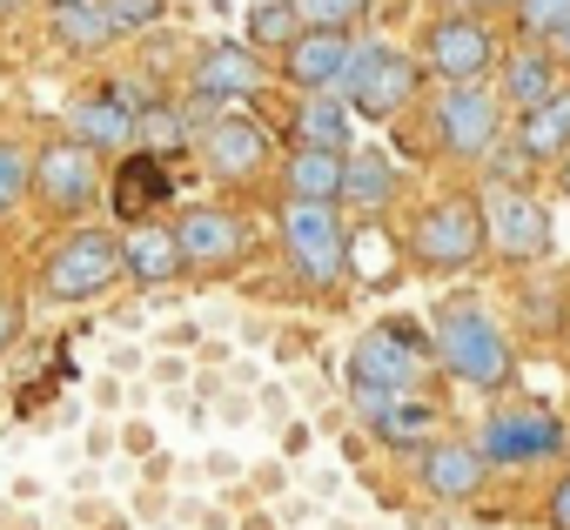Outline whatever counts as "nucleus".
<instances>
[{
	"label": "nucleus",
	"instance_id": "obj_7",
	"mask_svg": "<svg viewBox=\"0 0 570 530\" xmlns=\"http://www.w3.org/2000/svg\"><path fill=\"white\" fill-rule=\"evenodd\" d=\"M423 61H430V75H443L450 88H476V81L497 68V35H490L476 14H443V21L423 35Z\"/></svg>",
	"mask_w": 570,
	"mask_h": 530
},
{
	"label": "nucleus",
	"instance_id": "obj_4",
	"mask_svg": "<svg viewBox=\"0 0 570 530\" xmlns=\"http://www.w3.org/2000/svg\"><path fill=\"white\" fill-rule=\"evenodd\" d=\"M128 276V262H121V242L108 228H75L68 242H55V255L41 262V289L55 303H88L101 289H115Z\"/></svg>",
	"mask_w": 570,
	"mask_h": 530
},
{
	"label": "nucleus",
	"instance_id": "obj_18",
	"mask_svg": "<svg viewBox=\"0 0 570 530\" xmlns=\"http://www.w3.org/2000/svg\"><path fill=\"white\" fill-rule=\"evenodd\" d=\"M121 262H128V276H135L141 289H161V283H175V276L188 269L168 222H135V228L121 235Z\"/></svg>",
	"mask_w": 570,
	"mask_h": 530
},
{
	"label": "nucleus",
	"instance_id": "obj_2",
	"mask_svg": "<svg viewBox=\"0 0 570 530\" xmlns=\"http://www.w3.org/2000/svg\"><path fill=\"white\" fill-rule=\"evenodd\" d=\"M416 81H423V68H416L403 48H390V41H356V55H350L343 81H336V95H343L356 115L390 121V115H403V101H416Z\"/></svg>",
	"mask_w": 570,
	"mask_h": 530
},
{
	"label": "nucleus",
	"instance_id": "obj_23",
	"mask_svg": "<svg viewBox=\"0 0 570 530\" xmlns=\"http://www.w3.org/2000/svg\"><path fill=\"white\" fill-rule=\"evenodd\" d=\"M570 148V88H557L537 115L517 121V155L523 161H557Z\"/></svg>",
	"mask_w": 570,
	"mask_h": 530
},
{
	"label": "nucleus",
	"instance_id": "obj_24",
	"mask_svg": "<svg viewBox=\"0 0 570 530\" xmlns=\"http://www.w3.org/2000/svg\"><path fill=\"white\" fill-rule=\"evenodd\" d=\"M550 95H557V61L537 55V48H517V61H503V95L497 101H510L517 115H537Z\"/></svg>",
	"mask_w": 570,
	"mask_h": 530
},
{
	"label": "nucleus",
	"instance_id": "obj_10",
	"mask_svg": "<svg viewBox=\"0 0 570 530\" xmlns=\"http://www.w3.org/2000/svg\"><path fill=\"white\" fill-rule=\"evenodd\" d=\"M497 128H503V101L476 81V88H450L443 101H436V141H443V155H456V161H483L490 148H497Z\"/></svg>",
	"mask_w": 570,
	"mask_h": 530
},
{
	"label": "nucleus",
	"instance_id": "obj_27",
	"mask_svg": "<svg viewBox=\"0 0 570 530\" xmlns=\"http://www.w3.org/2000/svg\"><path fill=\"white\" fill-rule=\"evenodd\" d=\"M135 141H141V155L168 161V155H181V148H188V115H181V108H168V101H148V108L135 115Z\"/></svg>",
	"mask_w": 570,
	"mask_h": 530
},
{
	"label": "nucleus",
	"instance_id": "obj_29",
	"mask_svg": "<svg viewBox=\"0 0 570 530\" xmlns=\"http://www.w3.org/2000/svg\"><path fill=\"white\" fill-rule=\"evenodd\" d=\"M289 8H296V21L316 28V35H350L356 14H370V0H289Z\"/></svg>",
	"mask_w": 570,
	"mask_h": 530
},
{
	"label": "nucleus",
	"instance_id": "obj_11",
	"mask_svg": "<svg viewBox=\"0 0 570 530\" xmlns=\"http://www.w3.org/2000/svg\"><path fill=\"white\" fill-rule=\"evenodd\" d=\"M35 188H41V202L55 215H81L95 202V188H101V161L81 141H48L35 155Z\"/></svg>",
	"mask_w": 570,
	"mask_h": 530
},
{
	"label": "nucleus",
	"instance_id": "obj_33",
	"mask_svg": "<svg viewBox=\"0 0 570 530\" xmlns=\"http://www.w3.org/2000/svg\"><path fill=\"white\" fill-rule=\"evenodd\" d=\"M543 517H550V530H570V477H557V490H550Z\"/></svg>",
	"mask_w": 570,
	"mask_h": 530
},
{
	"label": "nucleus",
	"instance_id": "obj_25",
	"mask_svg": "<svg viewBox=\"0 0 570 530\" xmlns=\"http://www.w3.org/2000/svg\"><path fill=\"white\" fill-rule=\"evenodd\" d=\"M343 161H350V155L296 148L289 161H282V181H289V202H336V195H343Z\"/></svg>",
	"mask_w": 570,
	"mask_h": 530
},
{
	"label": "nucleus",
	"instance_id": "obj_9",
	"mask_svg": "<svg viewBox=\"0 0 570 530\" xmlns=\"http://www.w3.org/2000/svg\"><path fill=\"white\" fill-rule=\"evenodd\" d=\"M483 235H490V248H497L503 262H537V255L550 248V215H543L537 195L497 181V188L483 195Z\"/></svg>",
	"mask_w": 570,
	"mask_h": 530
},
{
	"label": "nucleus",
	"instance_id": "obj_36",
	"mask_svg": "<svg viewBox=\"0 0 570 530\" xmlns=\"http://www.w3.org/2000/svg\"><path fill=\"white\" fill-rule=\"evenodd\" d=\"M557 61H563V68H570V28H563V35H557Z\"/></svg>",
	"mask_w": 570,
	"mask_h": 530
},
{
	"label": "nucleus",
	"instance_id": "obj_22",
	"mask_svg": "<svg viewBox=\"0 0 570 530\" xmlns=\"http://www.w3.org/2000/svg\"><path fill=\"white\" fill-rule=\"evenodd\" d=\"M356 141V121H350V101L330 88V95H309L296 101V148H323V155H350Z\"/></svg>",
	"mask_w": 570,
	"mask_h": 530
},
{
	"label": "nucleus",
	"instance_id": "obj_1",
	"mask_svg": "<svg viewBox=\"0 0 570 530\" xmlns=\"http://www.w3.org/2000/svg\"><path fill=\"white\" fill-rule=\"evenodd\" d=\"M436 363L470 383V390H503L517 356H510V336L476 310V303H443L436 310Z\"/></svg>",
	"mask_w": 570,
	"mask_h": 530
},
{
	"label": "nucleus",
	"instance_id": "obj_12",
	"mask_svg": "<svg viewBox=\"0 0 570 530\" xmlns=\"http://www.w3.org/2000/svg\"><path fill=\"white\" fill-rule=\"evenodd\" d=\"M188 88H195L202 108H208V101H242V95L262 88V55H255L248 41H215V48H202Z\"/></svg>",
	"mask_w": 570,
	"mask_h": 530
},
{
	"label": "nucleus",
	"instance_id": "obj_17",
	"mask_svg": "<svg viewBox=\"0 0 570 530\" xmlns=\"http://www.w3.org/2000/svg\"><path fill=\"white\" fill-rule=\"evenodd\" d=\"M350 55H356V41H350V35H316V28H303V35H296V48L282 55V75H289L296 88H309V95H330V88L343 81Z\"/></svg>",
	"mask_w": 570,
	"mask_h": 530
},
{
	"label": "nucleus",
	"instance_id": "obj_28",
	"mask_svg": "<svg viewBox=\"0 0 570 530\" xmlns=\"http://www.w3.org/2000/svg\"><path fill=\"white\" fill-rule=\"evenodd\" d=\"M296 35H303V21H296L289 0H268V8L248 14V48H255V55H262V48H282V55H289Z\"/></svg>",
	"mask_w": 570,
	"mask_h": 530
},
{
	"label": "nucleus",
	"instance_id": "obj_6",
	"mask_svg": "<svg viewBox=\"0 0 570 530\" xmlns=\"http://www.w3.org/2000/svg\"><path fill=\"white\" fill-rule=\"evenodd\" d=\"M483 208L476 202H463V195H443V202H430L416 222H410V248H416V262L423 269H470V262L483 255Z\"/></svg>",
	"mask_w": 570,
	"mask_h": 530
},
{
	"label": "nucleus",
	"instance_id": "obj_35",
	"mask_svg": "<svg viewBox=\"0 0 570 530\" xmlns=\"http://www.w3.org/2000/svg\"><path fill=\"white\" fill-rule=\"evenodd\" d=\"M490 8H510V14H517V0H456V14H476V21H483Z\"/></svg>",
	"mask_w": 570,
	"mask_h": 530
},
{
	"label": "nucleus",
	"instance_id": "obj_14",
	"mask_svg": "<svg viewBox=\"0 0 570 530\" xmlns=\"http://www.w3.org/2000/svg\"><path fill=\"white\" fill-rule=\"evenodd\" d=\"M350 396H356V416L370 423L376 443H390V450H423V436H430V423H436V410H430L423 396H383V390H350Z\"/></svg>",
	"mask_w": 570,
	"mask_h": 530
},
{
	"label": "nucleus",
	"instance_id": "obj_16",
	"mask_svg": "<svg viewBox=\"0 0 570 530\" xmlns=\"http://www.w3.org/2000/svg\"><path fill=\"white\" fill-rule=\"evenodd\" d=\"M483 470H490V463L476 457V443H423V450H416V483H423L430 497H443V503L476 497Z\"/></svg>",
	"mask_w": 570,
	"mask_h": 530
},
{
	"label": "nucleus",
	"instance_id": "obj_15",
	"mask_svg": "<svg viewBox=\"0 0 570 530\" xmlns=\"http://www.w3.org/2000/svg\"><path fill=\"white\" fill-rule=\"evenodd\" d=\"M202 155H208V168H215L222 181H255L262 161H268V135H262L248 115H222V121H208Z\"/></svg>",
	"mask_w": 570,
	"mask_h": 530
},
{
	"label": "nucleus",
	"instance_id": "obj_30",
	"mask_svg": "<svg viewBox=\"0 0 570 530\" xmlns=\"http://www.w3.org/2000/svg\"><path fill=\"white\" fill-rule=\"evenodd\" d=\"M28 181H35V161L14 141H0V215H14V202L28 195Z\"/></svg>",
	"mask_w": 570,
	"mask_h": 530
},
{
	"label": "nucleus",
	"instance_id": "obj_26",
	"mask_svg": "<svg viewBox=\"0 0 570 530\" xmlns=\"http://www.w3.org/2000/svg\"><path fill=\"white\" fill-rule=\"evenodd\" d=\"M396 195V168L376 155V148H356V161H343V202L356 208H390Z\"/></svg>",
	"mask_w": 570,
	"mask_h": 530
},
{
	"label": "nucleus",
	"instance_id": "obj_3",
	"mask_svg": "<svg viewBox=\"0 0 570 530\" xmlns=\"http://www.w3.org/2000/svg\"><path fill=\"white\" fill-rule=\"evenodd\" d=\"M282 255H289L296 283H309V289L343 283V269H350V235H343L336 208L330 202H289V208H282Z\"/></svg>",
	"mask_w": 570,
	"mask_h": 530
},
{
	"label": "nucleus",
	"instance_id": "obj_5",
	"mask_svg": "<svg viewBox=\"0 0 570 530\" xmlns=\"http://www.w3.org/2000/svg\"><path fill=\"white\" fill-rule=\"evenodd\" d=\"M430 370V350L410 323H376L350 350V390H383V396H416Z\"/></svg>",
	"mask_w": 570,
	"mask_h": 530
},
{
	"label": "nucleus",
	"instance_id": "obj_8",
	"mask_svg": "<svg viewBox=\"0 0 570 530\" xmlns=\"http://www.w3.org/2000/svg\"><path fill=\"white\" fill-rule=\"evenodd\" d=\"M563 436H570V430H563L550 410L517 403V410H497V416L476 430V457H483V463H543V457L563 450Z\"/></svg>",
	"mask_w": 570,
	"mask_h": 530
},
{
	"label": "nucleus",
	"instance_id": "obj_34",
	"mask_svg": "<svg viewBox=\"0 0 570 530\" xmlns=\"http://www.w3.org/2000/svg\"><path fill=\"white\" fill-rule=\"evenodd\" d=\"M14 336H21V303H14V296H0V350H8Z\"/></svg>",
	"mask_w": 570,
	"mask_h": 530
},
{
	"label": "nucleus",
	"instance_id": "obj_13",
	"mask_svg": "<svg viewBox=\"0 0 570 530\" xmlns=\"http://www.w3.org/2000/svg\"><path fill=\"white\" fill-rule=\"evenodd\" d=\"M175 242H181V262H195V269H228L248 248V228L228 208H181Z\"/></svg>",
	"mask_w": 570,
	"mask_h": 530
},
{
	"label": "nucleus",
	"instance_id": "obj_32",
	"mask_svg": "<svg viewBox=\"0 0 570 530\" xmlns=\"http://www.w3.org/2000/svg\"><path fill=\"white\" fill-rule=\"evenodd\" d=\"M108 21H115V35L155 28V21H161V0H108Z\"/></svg>",
	"mask_w": 570,
	"mask_h": 530
},
{
	"label": "nucleus",
	"instance_id": "obj_31",
	"mask_svg": "<svg viewBox=\"0 0 570 530\" xmlns=\"http://www.w3.org/2000/svg\"><path fill=\"white\" fill-rule=\"evenodd\" d=\"M517 28L523 35H563L570 28V0H517Z\"/></svg>",
	"mask_w": 570,
	"mask_h": 530
},
{
	"label": "nucleus",
	"instance_id": "obj_20",
	"mask_svg": "<svg viewBox=\"0 0 570 530\" xmlns=\"http://www.w3.org/2000/svg\"><path fill=\"white\" fill-rule=\"evenodd\" d=\"M48 28L68 55H101L115 48V21H108V0H48Z\"/></svg>",
	"mask_w": 570,
	"mask_h": 530
},
{
	"label": "nucleus",
	"instance_id": "obj_19",
	"mask_svg": "<svg viewBox=\"0 0 570 530\" xmlns=\"http://www.w3.org/2000/svg\"><path fill=\"white\" fill-rule=\"evenodd\" d=\"M68 128L88 155H115V148H135V108L115 101V95H88L68 108Z\"/></svg>",
	"mask_w": 570,
	"mask_h": 530
},
{
	"label": "nucleus",
	"instance_id": "obj_21",
	"mask_svg": "<svg viewBox=\"0 0 570 530\" xmlns=\"http://www.w3.org/2000/svg\"><path fill=\"white\" fill-rule=\"evenodd\" d=\"M168 202V161L155 155H128L115 168V215L135 228V222H155V208Z\"/></svg>",
	"mask_w": 570,
	"mask_h": 530
}]
</instances>
